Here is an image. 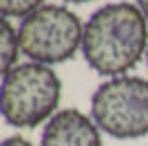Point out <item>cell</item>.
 <instances>
[{
    "label": "cell",
    "instance_id": "7a4b0ae2",
    "mask_svg": "<svg viewBox=\"0 0 148 146\" xmlns=\"http://www.w3.org/2000/svg\"><path fill=\"white\" fill-rule=\"evenodd\" d=\"M62 97L58 73L40 62L16 64L2 78V115L16 128H33L56 115Z\"/></svg>",
    "mask_w": 148,
    "mask_h": 146
},
{
    "label": "cell",
    "instance_id": "3957f363",
    "mask_svg": "<svg viewBox=\"0 0 148 146\" xmlns=\"http://www.w3.org/2000/svg\"><path fill=\"white\" fill-rule=\"evenodd\" d=\"M91 117L99 131L117 140L148 135V80L137 75L106 80L91 97Z\"/></svg>",
    "mask_w": 148,
    "mask_h": 146
},
{
    "label": "cell",
    "instance_id": "5b68a950",
    "mask_svg": "<svg viewBox=\"0 0 148 146\" xmlns=\"http://www.w3.org/2000/svg\"><path fill=\"white\" fill-rule=\"evenodd\" d=\"M40 146H104L93 117L80 109H62L44 124Z\"/></svg>",
    "mask_w": 148,
    "mask_h": 146
},
{
    "label": "cell",
    "instance_id": "ba28073f",
    "mask_svg": "<svg viewBox=\"0 0 148 146\" xmlns=\"http://www.w3.org/2000/svg\"><path fill=\"white\" fill-rule=\"evenodd\" d=\"M2 146H33L27 137H20V135H11V137H7L2 142Z\"/></svg>",
    "mask_w": 148,
    "mask_h": 146
},
{
    "label": "cell",
    "instance_id": "8992f818",
    "mask_svg": "<svg viewBox=\"0 0 148 146\" xmlns=\"http://www.w3.org/2000/svg\"><path fill=\"white\" fill-rule=\"evenodd\" d=\"M20 38L18 31L13 29L9 18H2V36H0V60H2V73L11 71L20 55Z\"/></svg>",
    "mask_w": 148,
    "mask_h": 146
},
{
    "label": "cell",
    "instance_id": "277c9868",
    "mask_svg": "<svg viewBox=\"0 0 148 146\" xmlns=\"http://www.w3.org/2000/svg\"><path fill=\"white\" fill-rule=\"evenodd\" d=\"M82 36L84 27L77 13L60 5H42L18 27L22 53L47 67L71 60L82 47Z\"/></svg>",
    "mask_w": 148,
    "mask_h": 146
},
{
    "label": "cell",
    "instance_id": "52a82bcc",
    "mask_svg": "<svg viewBox=\"0 0 148 146\" xmlns=\"http://www.w3.org/2000/svg\"><path fill=\"white\" fill-rule=\"evenodd\" d=\"M42 7V0H0V11L5 18H27Z\"/></svg>",
    "mask_w": 148,
    "mask_h": 146
},
{
    "label": "cell",
    "instance_id": "8fae6325",
    "mask_svg": "<svg viewBox=\"0 0 148 146\" xmlns=\"http://www.w3.org/2000/svg\"><path fill=\"white\" fill-rule=\"evenodd\" d=\"M146 64H148V51H146Z\"/></svg>",
    "mask_w": 148,
    "mask_h": 146
},
{
    "label": "cell",
    "instance_id": "9c48e42d",
    "mask_svg": "<svg viewBox=\"0 0 148 146\" xmlns=\"http://www.w3.org/2000/svg\"><path fill=\"white\" fill-rule=\"evenodd\" d=\"M137 7L142 9V13L146 16V20H148V0H137Z\"/></svg>",
    "mask_w": 148,
    "mask_h": 146
},
{
    "label": "cell",
    "instance_id": "6da1fadb",
    "mask_svg": "<svg viewBox=\"0 0 148 146\" xmlns=\"http://www.w3.org/2000/svg\"><path fill=\"white\" fill-rule=\"evenodd\" d=\"M148 51V20L130 2L99 7L84 24L82 53L99 75H126Z\"/></svg>",
    "mask_w": 148,
    "mask_h": 146
},
{
    "label": "cell",
    "instance_id": "30bf717a",
    "mask_svg": "<svg viewBox=\"0 0 148 146\" xmlns=\"http://www.w3.org/2000/svg\"><path fill=\"white\" fill-rule=\"evenodd\" d=\"M64 2H73V5H84V2H93V0H64Z\"/></svg>",
    "mask_w": 148,
    "mask_h": 146
}]
</instances>
